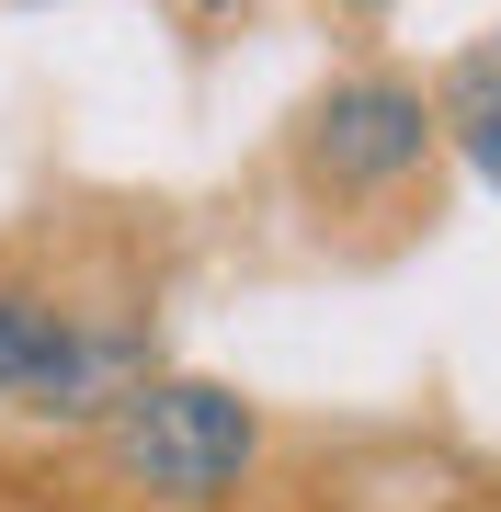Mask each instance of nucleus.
I'll use <instances>...</instances> for the list:
<instances>
[{
  "label": "nucleus",
  "instance_id": "obj_1",
  "mask_svg": "<svg viewBox=\"0 0 501 512\" xmlns=\"http://www.w3.org/2000/svg\"><path fill=\"white\" fill-rule=\"evenodd\" d=\"M262 456V410L217 376H149L103 410V467L149 512H217Z\"/></svg>",
  "mask_w": 501,
  "mask_h": 512
},
{
  "label": "nucleus",
  "instance_id": "obj_2",
  "mask_svg": "<svg viewBox=\"0 0 501 512\" xmlns=\"http://www.w3.org/2000/svg\"><path fill=\"white\" fill-rule=\"evenodd\" d=\"M445 160V103L399 69H353L297 114V183L319 205H399Z\"/></svg>",
  "mask_w": 501,
  "mask_h": 512
},
{
  "label": "nucleus",
  "instance_id": "obj_3",
  "mask_svg": "<svg viewBox=\"0 0 501 512\" xmlns=\"http://www.w3.org/2000/svg\"><path fill=\"white\" fill-rule=\"evenodd\" d=\"M149 330L92 319L57 285H0V399L46 410V421H103L126 387H149Z\"/></svg>",
  "mask_w": 501,
  "mask_h": 512
},
{
  "label": "nucleus",
  "instance_id": "obj_4",
  "mask_svg": "<svg viewBox=\"0 0 501 512\" xmlns=\"http://www.w3.org/2000/svg\"><path fill=\"white\" fill-rule=\"evenodd\" d=\"M433 103H445V137L467 148V171L501 194V57H456Z\"/></svg>",
  "mask_w": 501,
  "mask_h": 512
},
{
  "label": "nucleus",
  "instance_id": "obj_5",
  "mask_svg": "<svg viewBox=\"0 0 501 512\" xmlns=\"http://www.w3.org/2000/svg\"><path fill=\"white\" fill-rule=\"evenodd\" d=\"M353 12H388V0H353Z\"/></svg>",
  "mask_w": 501,
  "mask_h": 512
},
{
  "label": "nucleus",
  "instance_id": "obj_6",
  "mask_svg": "<svg viewBox=\"0 0 501 512\" xmlns=\"http://www.w3.org/2000/svg\"><path fill=\"white\" fill-rule=\"evenodd\" d=\"M490 57H501V46H490Z\"/></svg>",
  "mask_w": 501,
  "mask_h": 512
}]
</instances>
